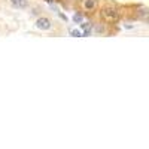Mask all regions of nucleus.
I'll return each mask as SVG.
<instances>
[{
	"label": "nucleus",
	"mask_w": 149,
	"mask_h": 149,
	"mask_svg": "<svg viewBox=\"0 0 149 149\" xmlns=\"http://www.w3.org/2000/svg\"><path fill=\"white\" fill-rule=\"evenodd\" d=\"M36 27L39 30H49L52 27V21L49 18H46V17H40V18H37V21H36Z\"/></svg>",
	"instance_id": "f257e3e1"
},
{
	"label": "nucleus",
	"mask_w": 149,
	"mask_h": 149,
	"mask_svg": "<svg viewBox=\"0 0 149 149\" xmlns=\"http://www.w3.org/2000/svg\"><path fill=\"white\" fill-rule=\"evenodd\" d=\"M103 17L107 18L109 21H115V19H118V10L112 6H107L103 9Z\"/></svg>",
	"instance_id": "f03ea898"
},
{
	"label": "nucleus",
	"mask_w": 149,
	"mask_h": 149,
	"mask_svg": "<svg viewBox=\"0 0 149 149\" xmlns=\"http://www.w3.org/2000/svg\"><path fill=\"white\" fill-rule=\"evenodd\" d=\"M10 5L17 8V9H24V8H27L29 3H27V0H9Z\"/></svg>",
	"instance_id": "7ed1b4c3"
},
{
	"label": "nucleus",
	"mask_w": 149,
	"mask_h": 149,
	"mask_svg": "<svg viewBox=\"0 0 149 149\" xmlns=\"http://www.w3.org/2000/svg\"><path fill=\"white\" fill-rule=\"evenodd\" d=\"M84 6H85V9H88V10L94 9V8H95V0H85Z\"/></svg>",
	"instance_id": "20e7f679"
},
{
	"label": "nucleus",
	"mask_w": 149,
	"mask_h": 149,
	"mask_svg": "<svg viewBox=\"0 0 149 149\" xmlns=\"http://www.w3.org/2000/svg\"><path fill=\"white\" fill-rule=\"evenodd\" d=\"M73 21L76 22V24H81V22H82V15H81V14H74V15H73Z\"/></svg>",
	"instance_id": "39448f33"
},
{
	"label": "nucleus",
	"mask_w": 149,
	"mask_h": 149,
	"mask_svg": "<svg viewBox=\"0 0 149 149\" xmlns=\"http://www.w3.org/2000/svg\"><path fill=\"white\" fill-rule=\"evenodd\" d=\"M70 34H72L73 37H82V33H81L79 30H72V31H70Z\"/></svg>",
	"instance_id": "423d86ee"
},
{
	"label": "nucleus",
	"mask_w": 149,
	"mask_h": 149,
	"mask_svg": "<svg viewBox=\"0 0 149 149\" xmlns=\"http://www.w3.org/2000/svg\"><path fill=\"white\" fill-rule=\"evenodd\" d=\"M139 17L146 18V17H148V9H142V10H140V14H139Z\"/></svg>",
	"instance_id": "0eeeda50"
},
{
	"label": "nucleus",
	"mask_w": 149,
	"mask_h": 149,
	"mask_svg": "<svg viewBox=\"0 0 149 149\" xmlns=\"http://www.w3.org/2000/svg\"><path fill=\"white\" fill-rule=\"evenodd\" d=\"M103 30H104V29H103V26H100V24H98V26H95V31H97V33H103Z\"/></svg>",
	"instance_id": "6e6552de"
},
{
	"label": "nucleus",
	"mask_w": 149,
	"mask_h": 149,
	"mask_svg": "<svg viewBox=\"0 0 149 149\" xmlns=\"http://www.w3.org/2000/svg\"><path fill=\"white\" fill-rule=\"evenodd\" d=\"M46 2H48V3H52V2H54V0H46Z\"/></svg>",
	"instance_id": "1a4fd4ad"
}]
</instances>
